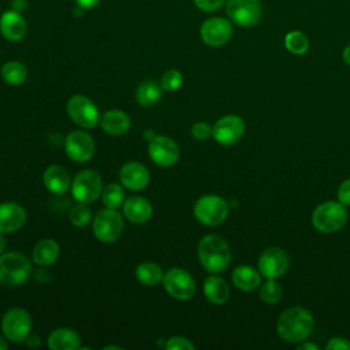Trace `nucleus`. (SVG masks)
Returning <instances> with one entry per match:
<instances>
[{
	"mask_svg": "<svg viewBox=\"0 0 350 350\" xmlns=\"http://www.w3.org/2000/svg\"><path fill=\"white\" fill-rule=\"evenodd\" d=\"M314 327L312 313L301 306H293L280 313L276 321L278 335L288 343L306 340Z\"/></svg>",
	"mask_w": 350,
	"mask_h": 350,
	"instance_id": "nucleus-1",
	"label": "nucleus"
},
{
	"mask_svg": "<svg viewBox=\"0 0 350 350\" xmlns=\"http://www.w3.org/2000/svg\"><path fill=\"white\" fill-rule=\"evenodd\" d=\"M197 254L201 265L211 273L223 272L231 262V249L219 235H205L198 246Z\"/></svg>",
	"mask_w": 350,
	"mask_h": 350,
	"instance_id": "nucleus-2",
	"label": "nucleus"
},
{
	"mask_svg": "<svg viewBox=\"0 0 350 350\" xmlns=\"http://www.w3.org/2000/svg\"><path fill=\"white\" fill-rule=\"evenodd\" d=\"M347 221V209L339 201H325L317 205L312 213L313 227L323 234L339 231Z\"/></svg>",
	"mask_w": 350,
	"mask_h": 350,
	"instance_id": "nucleus-3",
	"label": "nucleus"
},
{
	"mask_svg": "<svg viewBox=\"0 0 350 350\" xmlns=\"http://www.w3.org/2000/svg\"><path fill=\"white\" fill-rule=\"evenodd\" d=\"M30 261L16 252L0 254V284L16 287L25 283L30 275Z\"/></svg>",
	"mask_w": 350,
	"mask_h": 350,
	"instance_id": "nucleus-4",
	"label": "nucleus"
},
{
	"mask_svg": "<svg viewBox=\"0 0 350 350\" xmlns=\"http://www.w3.org/2000/svg\"><path fill=\"white\" fill-rule=\"evenodd\" d=\"M228 209L226 200L215 194H206L197 200L194 205V216L205 226H217L227 219Z\"/></svg>",
	"mask_w": 350,
	"mask_h": 350,
	"instance_id": "nucleus-5",
	"label": "nucleus"
},
{
	"mask_svg": "<svg viewBox=\"0 0 350 350\" xmlns=\"http://www.w3.org/2000/svg\"><path fill=\"white\" fill-rule=\"evenodd\" d=\"M31 328V319L27 310L22 308L8 309L1 320V329L7 339L15 343L26 340Z\"/></svg>",
	"mask_w": 350,
	"mask_h": 350,
	"instance_id": "nucleus-6",
	"label": "nucleus"
},
{
	"mask_svg": "<svg viewBox=\"0 0 350 350\" xmlns=\"http://www.w3.org/2000/svg\"><path fill=\"white\" fill-rule=\"evenodd\" d=\"M103 191V182L100 175L92 170L79 171L71 183L72 197L78 202L90 204L96 201Z\"/></svg>",
	"mask_w": 350,
	"mask_h": 350,
	"instance_id": "nucleus-7",
	"label": "nucleus"
},
{
	"mask_svg": "<svg viewBox=\"0 0 350 350\" xmlns=\"http://www.w3.org/2000/svg\"><path fill=\"white\" fill-rule=\"evenodd\" d=\"M123 231V217L113 208L101 209L93 220V232L101 242H115Z\"/></svg>",
	"mask_w": 350,
	"mask_h": 350,
	"instance_id": "nucleus-8",
	"label": "nucleus"
},
{
	"mask_svg": "<svg viewBox=\"0 0 350 350\" xmlns=\"http://www.w3.org/2000/svg\"><path fill=\"white\" fill-rule=\"evenodd\" d=\"M226 12L235 25L252 27L260 22L262 8L260 0H227Z\"/></svg>",
	"mask_w": 350,
	"mask_h": 350,
	"instance_id": "nucleus-9",
	"label": "nucleus"
},
{
	"mask_svg": "<svg viewBox=\"0 0 350 350\" xmlns=\"http://www.w3.org/2000/svg\"><path fill=\"white\" fill-rule=\"evenodd\" d=\"M67 113L83 129H93L100 123V113L96 104L86 96L75 94L67 101Z\"/></svg>",
	"mask_w": 350,
	"mask_h": 350,
	"instance_id": "nucleus-10",
	"label": "nucleus"
},
{
	"mask_svg": "<svg viewBox=\"0 0 350 350\" xmlns=\"http://www.w3.org/2000/svg\"><path fill=\"white\" fill-rule=\"evenodd\" d=\"M163 286L168 295L175 299H190L196 293V282L191 275L182 268H171L163 276Z\"/></svg>",
	"mask_w": 350,
	"mask_h": 350,
	"instance_id": "nucleus-11",
	"label": "nucleus"
},
{
	"mask_svg": "<svg viewBox=\"0 0 350 350\" xmlns=\"http://www.w3.org/2000/svg\"><path fill=\"white\" fill-rule=\"evenodd\" d=\"M288 256L283 249L268 247L258 257V271L267 279H278L288 269Z\"/></svg>",
	"mask_w": 350,
	"mask_h": 350,
	"instance_id": "nucleus-12",
	"label": "nucleus"
},
{
	"mask_svg": "<svg viewBox=\"0 0 350 350\" xmlns=\"http://www.w3.org/2000/svg\"><path fill=\"white\" fill-rule=\"evenodd\" d=\"M232 25L228 19L224 18H209L206 19L200 29L201 40L209 46H221L230 41L232 37Z\"/></svg>",
	"mask_w": 350,
	"mask_h": 350,
	"instance_id": "nucleus-13",
	"label": "nucleus"
},
{
	"mask_svg": "<svg viewBox=\"0 0 350 350\" xmlns=\"http://www.w3.org/2000/svg\"><path fill=\"white\" fill-rule=\"evenodd\" d=\"M245 133L243 119L238 115H226L213 126V138L217 144L230 146L237 144Z\"/></svg>",
	"mask_w": 350,
	"mask_h": 350,
	"instance_id": "nucleus-14",
	"label": "nucleus"
},
{
	"mask_svg": "<svg viewBox=\"0 0 350 350\" xmlns=\"http://www.w3.org/2000/svg\"><path fill=\"white\" fill-rule=\"evenodd\" d=\"M64 149L72 161L85 163L93 157L96 146L93 138L88 133L75 130L67 135Z\"/></svg>",
	"mask_w": 350,
	"mask_h": 350,
	"instance_id": "nucleus-15",
	"label": "nucleus"
},
{
	"mask_svg": "<svg viewBox=\"0 0 350 350\" xmlns=\"http://www.w3.org/2000/svg\"><path fill=\"white\" fill-rule=\"evenodd\" d=\"M148 152L150 159L160 167H171L179 159L178 145L174 139L164 135H156L150 139Z\"/></svg>",
	"mask_w": 350,
	"mask_h": 350,
	"instance_id": "nucleus-16",
	"label": "nucleus"
},
{
	"mask_svg": "<svg viewBox=\"0 0 350 350\" xmlns=\"http://www.w3.org/2000/svg\"><path fill=\"white\" fill-rule=\"evenodd\" d=\"M119 178L122 185L133 191L142 190L149 183V171L148 168L137 161L126 163L119 172Z\"/></svg>",
	"mask_w": 350,
	"mask_h": 350,
	"instance_id": "nucleus-17",
	"label": "nucleus"
},
{
	"mask_svg": "<svg viewBox=\"0 0 350 350\" xmlns=\"http://www.w3.org/2000/svg\"><path fill=\"white\" fill-rule=\"evenodd\" d=\"M26 221V211L16 202L0 204V232L10 234L18 231Z\"/></svg>",
	"mask_w": 350,
	"mask_h": 350,
	"instance_id": "nucleus-18",
	"label": "nucleus"
},
{
	"mask_svg": "<svg viewBox=\"0 0 350 350\" xmlns=\"http://www.w3.org/2000/svg\"><path fill=\"white\" fill-rule=\"evenodd\" d=\"M0 31L8 41H21L27 31V25L19 11L10 10L1 14Z\"/></svg>",
	"mask_w": 350,
	"mask_h": 350,
	"instance_id": "nucleus-19",
	"label": "nucleus"
},
{
	"mask_svg": "<svg viewBox=\"0 0 350 350\" xmlns=\"http://www.w3.org/2000/svg\"><path fill=\"white\" fill-rule=\"evenodd\" d=\"M123 213L133 223H145L152 216V205L146 198L133 196L123 202Z\"/></svg>",
	"mask_w": 350,
	"mask_h": 350,
	"instance_id": "nucleus-20",
	"label": "nucleus"
},
{
	"mask_svg": "<svg viewBox=\"0 0 350 350\" xmlns=\"http://www.w3.org/2000/svg\"><path fill=\"white\" fill-rule=\"evenodd\" d=\"M44 185L53 194H64L71 186V179L63 167L51 165L44 172Z\"/></svg>",
	"mask_w": 350,
	"mask_h": 350,
	"instance_id": "nucleus-21",
	"label": "nucleus"
},
{
	"mask_svg": "<svg viewBox=\"0 0 350 350\" xmlns=\"http://www.w3.org/2000/svg\"><path fill=\"white\" fill-rule=\"evenodd\" d=\"M100 124L107 134L122 135L130 129V118L123 111L111 109L100 118Z\"/></svg>",
	"mask_w": 350,
	"mask_h": 350,
	"instance_id": "nucleus-22",
	"label": "nucleus"
},
{
	"mask_svg": "<svg viewBox=\"0 0 350 350\" xmlns=\"http://www.w3.org/2000/svg\"><path fill=\"white\" fill-rule=\"evenodd\" d=\"M79 345L81 338L71 328H57L48 336V346L52 350H77Z\"/></svg>",
	"mask_w": 350,
	"mask_h": 350,
	"instance_id": "nucleus-23",
	"label": "nucleus"
},
{
	"mask_svg": "<svg viewBox=\"0 0 350 350\" xmlns=\"http://www.w3.org/2000/svg\"><path fill=\"white\" fill-rule=\"evenodd\" d=\"M204 295L211 304L221 305L230 298V287L220 276L211 275L204 282Z\"/></svg>",
	"mask_w": 350,
	"mask_h": 350,
	"instance_id": "nucleus-24",
	"label": "nucleus"
},
{
	"mask_svg": "<svg viewBox=\"0 0 350 350\" xmlns=\"http://www.w3.org/2000/svg\"><path fill=\"white\" fill-rule=\"evenodd\" d=\"M232 283L237 288L242 291L256 290L261 283L260 271L250 265H239L232 271Z\"/></svg>",
	"mask_w": 350,
	"mask_h": 350,
	"instance_id": "nucleus-25",
	"label": "nucleus"
},
{
	"mask_svg": "<svg viewBox=\"0 0 350 350\" xmlns=\"http://www.w3.org/2000/svg\"><path fill=\"white\" fill-rule=\"evenodd\" d=\"M60 254L59 245L53 239H42L33 249V261L37 265H52Z\"/></svg>",
	"mask_w": 350,
	"mask_h": 350,
	"instance_id": "nucleus-26",
	"label": "nucleus"
},
{
	"mask_svg": "<svg viewBox=\"0 0 350 350\" xmlns=\"http://www.w3.org/2000/svg\"><path fill=\"white\" fill-rule=\"evenodd\" d=\"M161 85L154 81H144L135 92V100L142 107H152L161 98Z\"/></svg>",
	"mask_w": 350,
	"mask_h": 350,
	"instance_id": "nucleus-27",
	"label": "nucleus"
},
{
	"mask_svg": "<svg viewBox=\"0 0 350 350\" xmlns=\"http://www.w3.org/2000/svg\"><path fill=\"white\" fill-rule=\"evenodd\" d=\"M135 276L144 286H156L163 280V269L156 262H142L135 269Z\"/></svg>",
	"mask_w": 350,
	"mask_h": 350,
	"instance_id": "nucleus-28",
	"label": "nucleus"
},
{
	"mask_svg": "<svg viewBox=\"0 0 350 350\" xmlns=\"http://www.w3.org/2000/svg\"><path fill=\"white\" fill-rule=\"evenodd\" d=\"M1 78L8 85H22L27 78V68L21 62H8L1 67Z\"/></svg>",
	"mask_w": 350,
	"mask_h": 350,
	"instance_id": "nucleus-29",
	"label": "nucleus"
},
{
	"mask_svg": "<svg viewBox=\"0 0 350 350\" xmlns=\"http://www.w3.org/2000/svg\"><path fill=\"white\" fill-rule=\"evenodd\" d=\"M101 200L107 208L116 209L124 202V190L118 183H109L103 189Z\"/></svg>",
	"mask_w": 350,
	"mask_h": 350,
	"instance_id": "nucleus-30",
	"label": "nucleus"
},
{
	"mask_svg": "<svg viewBox=\"0 0 350 350\" xmlns=\"http://www.w3.org/2000/svg\"><path fill=\"white\" fill-rule=\"evenodd\" d=\"M284 46L294 55H304L309 49V41L302 31L293 30L286 34Z\"/></svg>",
	"mask_w": 350,
	"mask_h": 350,
	"instance_id": "nucleus-31",
	"label": "nucleus"
},
{
	"mask_svg": "<svg viewBox=\"0 0 350 350\" xmlns=\"http://www.w3.org/2000/svg\"><path fill=\"white\" fill-rule=\"evenodd\" d=\"M283 297V288L276 279H268L260 288V298L268 305L278 304Z\"/></svg>",
	"mask_w": 350,
	"mask_h": 350,
	"instance_id": "nucleus-32",
	"label": "nucleus"
},
{
	"mask_svg": "<svg viewBox=\"0 0 350 350\" xmlns=\"http://www.w3.org/2000/svg\"><path fill=\"white\" fill-rule=\"evenodd\" d=\"M92 219V211L88 204L79 202L70 212V220L77 227H85Z\"/></svg>",
	"mask_w": 350,
	"mask_h": 350,
	"instance_id": "nucleus-33",
	"label": "nucleus"
},
{
	"mask_svg": "<svg viewBox=\"0 0 350 350\" xmlns=\"http://www.w3.org/2000/svg\"><path fill=\"white\" fill-rule=\"evenodd\" d=\"M182 83H183V77H182L180 71L171 68L163 74L160 85L163 88V90L174 92V90H178L182 86Z\"/></svg>",
	"mask_w": 350,
	"mask_h": 350,
	"instance_id": "nucleus-34",
	"label": "nucleus"
},
{
	"mask_svg": "<svg viewBox=\"0 0 350 350\" xmlns=\"http://www.w3.org/2000/svg\"><path fill=\"white\" fill-rule=\"evenodd\" d=\"M165 349L168 350H193L194 345L185 336H172L167 339Z\"/></svg>",
	"mask_w": 350,
	"mask_h": 350,
	"instance_id": "nucleus-35",
	"label": "nucleus"
},
{
	"mask_svg": "<svg viewBox=\"0 0 350 350\" xmlns=\"http://www.w3.org/2000/svg\"><path fill=\"white\" fill-rule=\"evenodd\" d=\"M191 135L196 138V139H200V141H205L208 138H211L213 135V127H211L208 123L205 122H198L196 123L193 127H191Z\"/></svg>",
	"mask_w": 350,
	"mask_h": 350,
	"instance_id": "nucleus-36",
	"label": "nucleus"
},
{
	"mask_svg": "<svg viewBox=\"0 0 350 350\" xmlns=\"http://www.w3.org/2000/svg\"><path fill=\"white\" fill-rule=\"evenodd\" d=\"M226 0H194V4L198 10L204 12H212L219 10Z\"/></svg>",
	"mask_w": 350,
	"mask_h": 350,
	"instance_id": "nucleus-37",
	"label": "nucleus"
},
{
	"mask_svg": "<svg viewBox=\"0 0 350 350\" xmlns=\"http://www.w3.org/2000/svg\"><path fill=\"white\" fill-rule=\"evenodd\" d=\"M338 201L345 206H350V178L340 183L338 189Z\"/></svg>",
	"mask_w": 350,
	"mask_h": 350,
	"instance_id": "nucleus-38",
	"label": "nucleus"
},
{
	"mask_svg": "<svg viewBox=\"0 0 350 350\" xmlns=\"http://www.w3.org/2000/svg\"><path fill=\"white\" fill-rule=\"evenodd\" d=\"M327 350H350V340L342 336H334L325 345Z\"/></svg>",
	"mask_w": 350,
	"mask_h": 350,
	"instance_id": "nucleus-39",
	"label": "nucleus"
},
{
	"mask_svg": "<svg viewBox=\"0 0 350 350\" xmlns=\"http://www.w3.org/2000/svg\"><path fill=\"white\" fill-rule=\"evenodd\" d=\"M75 3H77V7H79V8L90 10V8L96 7L100 3V0H75Z\"/></svg>",
	"mask_w": 350,
	"mask_h": 350,
	"instance_id": "nucleus-40",
	"label": "nucleus"
},
{
	"mask_svg": "<svg viewBox=\"0 0 350 350\" xmlns=\"http://www.w3.org/2000/svg\"><path fill=\"white\" fill-rule=\"evenodd\" d=\"M26 343L29 347L34 349V347H38L41 345V340H40V336H36V335H29L26 338Z\"/></svg>",
	"mask_w": 350,
	"mask_h": 350,
	"instance_id": "nucleus-41",
	"label": "nucleus"
},
{
	"mask_svg": "<svg viewBox=\"0 0 350 350\" xmlns=\"http://www.w3.org/2000/svg\"><path fill=\"white\" fill-rule=\"evenodd\" d=\"M298 350H319V346L314 343H309V342H299L298 345Z\"/></svg>",
	"mask_w": 350,
	"mask_h": 350,
	"instance_id": "nucleus-42",
	"label": "nucleus"
},
{
	"mask_svg": "<svg viewBox=\"0 0 350 350\" xmlns=\"http://www.w3.org/2000/svg\"><path fill=\"white\" fill-rule=\"evenodd\" d=\"M12 4H18V5L14 7L15 11H22V10L26 8V5H27L25 0H12Z\"/></svg>",
	"mask_w": 350,
	"mask_h": 350,
	"instance_id": "nucleus-43",
	"label": "nucleus"
},
{
	"mask_svg": "<svg viewBox=\"0 0 350 350\" xmlns=\"http://www.w3.org/2000/svg\"><path fill=\"white\" fill-rule=\"evenodd\" d=\"M343 60H345L346 64L350 66V45H347L343 51Z\"/></svg>",
	"mask_w": 350,
	"mask_h": 350,
	"instance_id": "nucleus-44",
	"label": "nucleus"
},
{
	"mask_svg": "<svg viewBox=\"0 0 350 350\" xmlns=\"http://www.w3.org/2000/svg\"><path fill=\"white\" fill-rule=\"evenodd\" d=\"M156 137V134L153 133V130H145V133H144V138H146L148 141H150V139H153Z\"/></svg>",
	"mask_w": 350,
	"mask_h": 350,
	"instance_id": "nucleus-45",
	"label": "nucleus"
},
{
	"mask_svg": "<svg viewBox=\"0 0 350 350\" xmlns=\"http://www.w3.org/2000/svg\"><path fill=\"white\" fill-rule=\"evenodd\" d=\"M5 245H7V242H5V238H4L3 232H0V254L4 252V249H5Z\"/></svg>",
	"mask_w": 350,
	"mask_h": 350,
	"instance_id": "nucleus-46",
	"label": "nucleus"
},
{
	"mask_svg": "<svg viewBox=\"0 0 350 350\" xmlns=\"http://www.w3.org/2000/svg\"><path fill=\"white\" fill-rule=\"evenodd\" d=\"M7 349V342H5V339L0 335V350H5Z\"/></svg>",
	"mask_w": 350,
	"mask_h": 350,
	"instance_id": "nucleus-47",
	"label": "nucleus"
},
{
	"mask_svg": "<svg viewBox=\"0 0 350 350\" xmlns=\"http://www.w3.org/2000/svg\"><path fill=\"white\" fill-rule=\"evenodd\" d=\"M104 349H105V350H107V349H118V350H122L120 346H113V345H112V346H105Z\"/></svg>",
	"mask_w": 350,
	"mask_h": 350,
	"instance_id": "nucleus-48",
	"label": "nucleus"
}]
</instances>
